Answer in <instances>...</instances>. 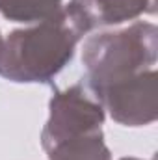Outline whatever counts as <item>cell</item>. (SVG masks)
<instances>
[{"instance_id": "8992f818", "label": "cell", "mask_w": 158, "mask_h": 160, "mask_svg": "<svg viewBox=\"0 0 158 160\" xmlns=\"http://www.w3.org/2000/svg\"><path fill=\"white\" fill-rule=\"evenodd\" d=\"M45 153L48 160H112V151L104 142L102 130L65 140Z\"/></svg>"}, {"instance_id": "5b68a950", "label": "cell", "mask_w": 158, "mask_h": 160, "mask_svg": "<svg viewBox=\"0 0 158 160\" xmlns=\"http://www.w3.org/2000/svg\"><path fill=\"white\" fill-rule=\"evenodd\" d=\"M65 9L82 36H87L93 30L134 22L143 15H155L156 0H71Z\"/></svg>"}, {"instance_id": "277c9868", "label": "cell", "mask_w": 158, "mask_h": 160, "mask_svg": "<svg viewBox=\"0 0 158 160\" xmlns=\"http://www.w3.org/2000/svg\"><path fill=\"white\" fill-rule=\"evenodd\" d=\"M104 112L123 127H147L158 118L156 69L91 91Z\"/></svg>"}, {"instance_id": "52a82bcc", "label": "cell", "mask_w": 158, "mask_h": 160, "mask_svg": "<svg viewBox=\"0 0 158 160\" xmlns=\"http://www.w3.org/2000/svg\"><path fill=\"white\" fill-rule=\"evenodd\" d=\"M63 8V0H0V15L9 22L37 24L54 17Z\"/></svg>"}, {"instance_id": "3957f363", "label": "cell", "mask_w": 158, "mask_h": 160, "mask_svg": "<svg viewBox=\"0 0 158 160\" xmlns=\"http://www.w3.org/2000/svg\"><path fill=\"white\" fill-rule=\"evenodd\" d=\"M106 112L84 80L56 89L48 101V119L41 130L43 151L84 134L102 130Z\"/></svg>"}, {"instance_id": "9c48e42d", "label": "cell", "mask_w": 158, "mask_h": 160, "mask_svg": "<svg viewBox=\"0 0 158 160\" xmlns=\"http://www.w3.org/2000/svg\"><path fill=\"white\" fill-rule=\"evenodd\" d=\"M2 41H4V38H2V32H0V47H2Z\"/></svg>"}, {"instance_id": "ba28073f", "label": "cell", "mask_w": 158, "mask_h": 160, "mask_svg": "<svg viewBox=\"0 0 158 160\" xmlns=\"http://www.w3.org/2000/svg\"><path fill=\"white\" fill-rule=\"evenodd\" d=\"M119 160H141V158H136V157H123V158Z\"/></svg>"}, {"instance_id": "7a4b0ae2", "label": "cell", "mask_w": 158, "mask_h": 160, "mask_svg": "<svg viewBox=\"0 0 158 160\" xmlns=\"http://www.w3.org/2000/svg\"><path fill=\"white\" fill-rule=\"evenodd\" d=\"M158 58V28L147 21H134L119 30H104L84 41V82L95 91L108 84L132 78L155 69Z\"/></svg>"}, {"instance_id": "6da1fadb", "label": "cell", "mask_w": 158, "mask_h": 160, "mask_svg": "<svg viewBox=\"0 0 158 160\" xmlns=\"http://www.w3.org/2000/svg\"><path fill=\"white\" fill-rule=\"evenodd\" d=\"M84 36L65 6L50 19L17 28L0 47V77L15 84H52Z\"/></svg>"}]
</instances>
